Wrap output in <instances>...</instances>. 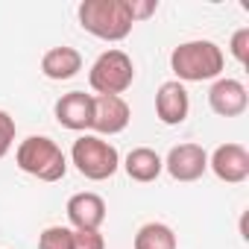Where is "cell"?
Here are the masks:
<instances>
[{
    "label": "cell",
    "instance_id": "obj_10",
    "mask_svg": "<svg viewBox=\"0 0 249 249\" xmlns=\"http://www.w3.org/2000/svg\"><path fill=\"white\" fill-rule=\"evenodd\" d=\"M208 106L220 117H240L249 106L246 85L240 79H229V76L214 79V85L208 88Z\"/></svg>",
    "mask_w": 249,
    "mask_h": 249
},
{
    "label": "cell",
    "instance_id": "obj_2",
    "mask_svg": "<svg viewBox=\"0 0 249 249\" xmlns=\"http://www.w3.org/2000/svg\"><path fill=\"white\" fill-rule=\"evenodd\" d=\"M76 18L79 27L100 41H123L135 27L126 0H82Z\"/></svg>",
    "mask_w": 249,
    "mask_h": 249
},
{
    "label": "cell",
    "instance_id": "obj_12",
    "mask_svg": "<svg viewBox=\"0 0 249 249\" xmlns=\"http://www.w3.org/2000/svg\"><path fill=\"white\" fill-rule=\"evenodd\" d=\"M71 229H100L106 223V199L94 191H79L65 205Z\"/></svg>",
    "mask_w": 249,
    "mask_h": 249
},
{
    "label": "cell",
    "instance_id": "obj_18",
    "mask_svg": "<svg viewBox=\"0 0 249 249\" xmlns=\"http://www.w3.org/2000/svg\"><path fill=\"white\" fill-rule=\"evenodd\" d=\"M12 144H15V117L0 108V159H6Z\"/></svg>",
    "mask_w": 249,
    "mask_h": 249
},
{
    "label": "cell",
    "instance_id": "obj_7",
    "mask_svg": "<svg viewBox=\"0 0 249 249\" xmlns=\"http://www.w3.org/2000/svg\"><path fill=\"white\" fill-rule=\"evenodd\" d=\"M56 123L62 129L71 132H88L91 129V117H94V94L85 91H68L56 100L53 106Z\"/></svg>",
    "mask_w": 249,
    "mask_h": 249
},
{
    "label": "cell",
    "instance_id": "obj_3",
    "mask_svg": "<svg viewBox=\"0 0 249 249\" xmlns=\"http://www.w3.org/2000/svg\"><path fill=\"white\" fill-rule=\"evenodd\" d=\"M15 164L27 176H36L38 182H59L68 173V156L62 147L47 135H30L15 150Z\"/></svg>",
    "mask_w": 249,
    "mask_h": 249
},
{
    "label": "cell",
    "instance_id": "obj_19",
    "mask_svg": "<svg viewBox=\"0 0 249 249\" xmlns=\"http://www.w3.org/2000/svg\"><path fill=\"white\" fill-rule=\"evenodd\" d=\"M229 50H231V56H234L237 65H246V62H249V27H240V30L231 36Z\"/></svg>",
    "mask_w": 249,
    "mask_h": 249
},
{
    "label": "cell",
    "instance_id": "obj_11",
    "mask_svg": "<svg viewBox=\"0 0 249 249\" xmlns=\"http://www.w3.org/2000/svg\"><path fill=\"white\" fill-rule=\"evenodd\" d=\"M188 111H191V97H188V88L182 82L170 79L156 91V114L164 126H179V123H185Z\"/></svg>",
    "mask_w": 249,
    "mask_h": 249
},
{
    "label": "cell",
    "instance_id": "obj_14",
    "mask_svg": "<svg viewBox=\"0 0 249 249\" xmlns=\"http://www.w3.org/2000/svg\"><path fill=\"white\" fill-rule=\"evenodd\" d=\"M123 170H126V176L132 182L150 185L164 173V159L150 147H135L126 159H123Z\"/></svg>",
    "mask_w": 249,
    "mask_h": 249
},
{
    "label": "cell",
    "instance_id": "obj_13",
    "mask_svg": "<svg viewBox=\"0 0 249 249\" xmlns=\"http://www.w3.org/2000/svg\"><path fill=\"white\" fill-rule=\"evenodd\" d=\"M82 71V53L76 47H50L44 56H41V73L53 82H65V79H73L76 73Z\"/></svg>",
    "mask_w": 249,
    "mask_h": 249
},
{
    "label": "cell",
    "instance_id": "obj_8",
    "mask_svg": "<svg viewBox=\"0 0 249 249\" xmlns=\"http://www.w3.org/2000/svg\"><path fill=\"white\" fill-rule=\"evenodd\" d=\"M208 167L220 182L240 185L249 179V150L243 144H220L208 156Z\"/></svg>",
    "mask_w": 249,
    "mask_h": 249
},
{
    "label": "cell",
    "instance_id": "obj_6",
    "mask_svg": "<svg viewBox=\"0 0 249 249\" xmlns=\"http://www.w3.org/2000/svg\"><path fill=\"white\" fill-rule=\"evenodd\" d=\"M132 120V108L123 97H103L94 94V117H91V129L94 135H120Z\"/></svg>",
    "mask_w": 249,
    "mask_h": 249
},
{
    "label": "cell",
    "instance_id": "obj_5",
    "mask_svg": "<svg viewBox=\"0 0 249 249\" xmlns=\"http://www.w3.org/2000/svg\"><path fill=\"white\" fill-rule=\"evenodd\" d=\"M132 82H135V65L129 53L117 47L100 53L88 71V85L103 97H123V91H129Z\"/></svg>",
    "mask_w": 249,
    "mask_h": 249
},
{
    "label": "cell",
    "instance_id": "obj_9",
    "mask_svg": "<svg viewBox=\"0 0 249 249\" xmlns=\"http://www.w3.org/2000/svg\"><path fill=\"white\" fill-rule=\"evenodd\" d=\"M164 170L176 182H196L208 170V153L199 144H176L164 159Z\"/></svg>",
    "mask_w": 249,
    "mask_h": 249
},
{
    "label": "cell",
    "instance_id": "obj_16",
    "mask_svg": "<svg viewBox=\"0 0 249 249\" xmlns=\"http://www.w3.org/2000/svg\"><path fill=\"white\" fill-rule=\"evenodd\" d=\"M38 249H73V229H68V226H47L38 234Z\"/></svg>",
    "mask_w": 249,
    "mask_h": 249
},
{
    "label": "cell",
    "instance_id": "obj_15",
    "mask_svg": "<svg viewBox=\"0 0 249 249\" xmlns=\"http://www.w3.org/2000/svg\"><path fill=\"white\" fill-rule=\"evenodd\" d=\"M135 249H179V240H176V231L167 226V223H144L138 231H135V240H132Z\"/></svg>",
    "mask_w": 249,
    "mask_h": 249
},
{
    "label": "cell",
    "instance_id": "obj_20",
    "mask_svg": "<svg viewBox=\"0 0 249 249\" xmlns=\"http://www.w3.org/2000/svg\"><path fill=\"white\" fill-rule=\"evenodd\" d=\"M129 3V15H132V24H138V21H147L150 15H156V9H159V3L156 0H126Z\"/></svg>",
    "mask_w": 249,
    "mask_h": 249
},
{
    "label": "cell",
    "instance_id": "obj_4",
    "mask_svg": "<svg viewBox=\"0 0 249 249\" xmlns=\"http://www.w3.org/2000/svg\"><path fill=\"white\" fill-rule=\"evenodd\" d=\"M71 164L88 182H106L120 170V153L106 138L94 132H82L71 147Z\"/></svg>",
    "mask_w": 249,
    "mask_h": 249
},
{
    "label": "cell",
    "instance_id": "obj_17",
    "mask_svg": "<svg viewBox=\"0 0 249 249\" xmlns=\"http://www.w3.org/2000/svg\"><path fill=\"white\" fill-rule=\"evenodd\" d=\"M73 249H106L100 229H73Z\"/></svg>",
    "mask_w": 249,
    "mask_h": 249
},
{
    "label": "cell",
    "instance_id": "obj_1",
    "mask_svg": "<svg viewBox=\"0 0 249 249\" xmlns=\"http://www.w3.org/2000/svg\"><path fill=\"white\" fill-rule=\"evenodd\" d=\"M223 68H226V56H223L220 44H214L208 38L182 41L170 53V71L176 73V82H182V85L220 79Z\"/></svg>",
    "mask_w": 249,
    "mask_h": 249
}]
</instances>
